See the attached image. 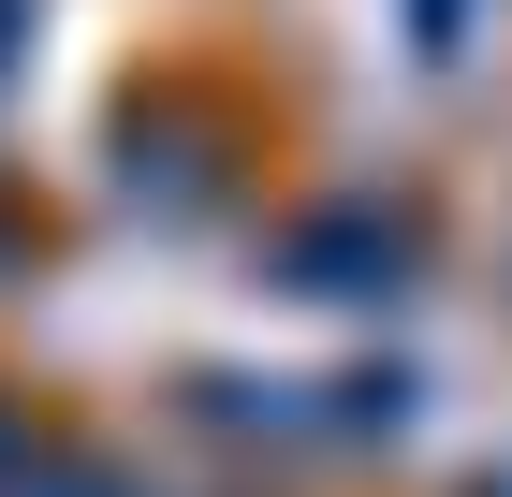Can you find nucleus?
I'll return each mask as SVG.
<instances>
[{"label":"nucleus","instance_id":"obj_1","mask_svg":"<svg viewBox=\"0 0 512 497\" xmlns=\"http://www.w3.org/2000/svg\"><path fill=\"white\" fill-rule=\"evenodd\" d=\"M278 278H293V293H337V307H381L395 278H410V234H395L381 205H337V220L278 234Z\"/></svg>","mask_w":512,"mask_h":497},{"label":"nucleus","instance_id":"obj_2","mask_svg":"<svg viewBox=\"0 0 512 497\" xmlns=\"http://www.w3.org/2000/svg\"><path fill=\"white\" fill-rule=\"evenodd\" d=\"M0 497H147V483H132L118 454H59V439H44V454L15 468V483H0Z\"/></svg>","mask_w":512,"mask_h":497},{"label":"nucleus","instance_id":"obj_3","mask_svg":"<svg viewBox=\"0 0 512 497\" xmlns=\"http://www.w3.org/2000/svg\"><path fill=\"white\" fill-rule=\"evenodd\" d=\"M410 44H425V59H454V44H469V0H410Z\"/></svg>","mask_w":512,"mask_h":497},{"label":"nucleus","instance_id":"obj_4","mask_svg":"<svg viewBox=\"0 0 512 497\" xmlns=\"http://www.w3.org/2000/svg\"><path fill=\"white\" fill-rule=\"evenodd\" d=\"M44 439H30V410H15V395H0V483H15V468H30Z\"/></svg>","mask_w":512,"mask_h":497},{"label":"nucleus","instance_id":"obj_5","mask_svg":"<svg viewBox=\"0 0 512 497\" xmlns=\"http://www.w3.org/2000/svg\"><path fill=\"white\" fill-rule=\"evenodd\" d=\"M15 44H30V0H0V59H15Z\"/></svg>","mask_w":512,"mask_h":497},{"label":"nucleus","instance_id":"obj_6","mask_svg":"<svg viewBox=\"0 0 512 497\" xmlns=\"http://www.w3.org/2000/svg\"><path fill=\"white\" fill-rule=\"evenodd\" d=\"M469 497H512V483H498V468H483V483H469Z\"/></svg>","mask_w":512,"mask_h":497}]
</instances>
